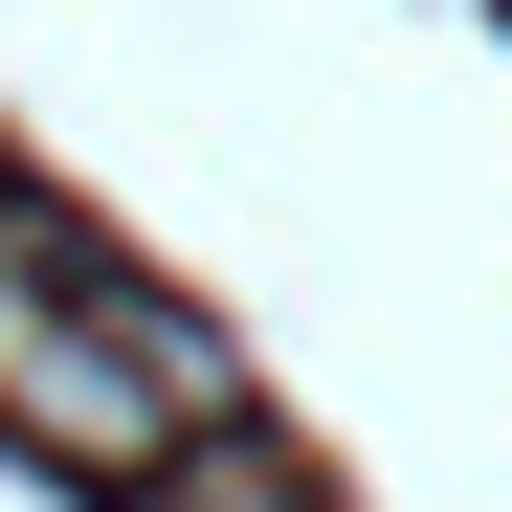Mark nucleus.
Instances as JSON below:
<instances>
[{
    "label": "nucleus",
    "instance_id": "1",
    "mask_svg": "<svg viewBox=\"0 0 512 512\" xmlns=\"http://www.w3.org/2000/svg\"><path fill=\"white\" fill-rule=\"evenodd\" d=\"M0 423H23L45 468H90V490H156L179 446H223V423H245V379H223V334H201L179 290L0 245Z\"/></svg>",
    "mask_w": 512,
    "mask_h": 512
}]
</instances>
